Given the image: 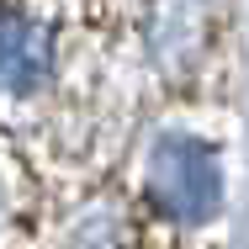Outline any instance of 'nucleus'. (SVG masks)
Masks as SVG:
<instances>
[{"label":"nucleus","mask_w":249,"mask_h":249,"mask_svg":"<svg viewBox=\"0 0 249 249\" xmlns=\"http://www.w3.org/2000/svg\"><path fill=\"white\" fill-rule=\"evenodd\" d=\"M154 196L175 217H207L217 207V164L196 138H170L154 154Z\"/></svg>","instance_id":"obj_1"},{"label":"nucleus","mask_w":249,"mask_h":249,"mask_svg":"<svg viewBox=\"0 0 249 249\" xmlns=\"http://www.w3.org/2000/svg\"><path fill=\"white\" fill-rule=\"evenodd\" d=\"M53 74V43L48 32L27 16V11H0V90L5 96H32L37 85H48Z\"/></svg>","instance_id":"obj_2"}]
</instances>
